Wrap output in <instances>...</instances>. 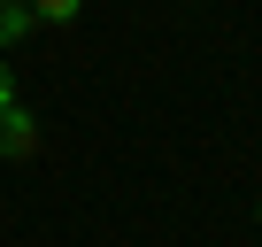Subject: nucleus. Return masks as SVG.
<instances>
[{"instance_id":"f257e3e1","label":"nucleus","mask_w":262,"mask_h":247,"mask_svg":"<svg viewBox=\"0 0 262 247\" xmlns=\"http://www.w3.org/2000/svg\"><path fill=\"white\" fill-rule=\"evenodd\" d=\"M0 155H8V162H31V155H39V116H31L24 100L0 108Z\"/></svg>"},{"instance_id":"f03ea898","label":"nucleus","mask_w":262,"mask_h":247,"mask_svg":"<svg viewBox=\"0 0 262 247\" xmlns=\"http://www.w3.org/2000/svg\"><path fill=\"white\" fill-rule=\"evenodd\" d=\"M24 8H31V24H77L85 0H24Z\"/></svg>"},{"instance_id":"7ed1b4c3","label":"nucleus","mask_w":262,"mask_h":247,"mask_svg":"<svg viewBox=\"0 0 262 247\" xmlns=\"http://www.w3.org/2000/svg\"><path fill=\"white\" fill-rule=\"evenodd\" d=\"M31 31V8H16V0H0V47H8V39H24Z\"/></svg>"},{"instance_id":"20e7f679","label":"nucleus","mask_w":262,"mask_h":247,"mask_svg":"<svg viewBox=\"0 0 262 247\" xmlns=\"http://www.w3.org/2000/svg\"><path fill=\"white\" fill-rule=\"evenodd\" d=\"M8 100H16V70L0 62V108H8Z\"/></svg>"},{"instance_id":"39448f33","label":"nucleus","mask_w":262,"mask_h":247,"mask_svg":"<svg viewBox=\"0 0 262 247\" xmlns=\"http://www.w3.org/2000/svg\"><path fill=\"white\" fill-rule=\"evenodd\" d=\"M254 216H262V209H254Z\"/></svg>"}]
</instances>
